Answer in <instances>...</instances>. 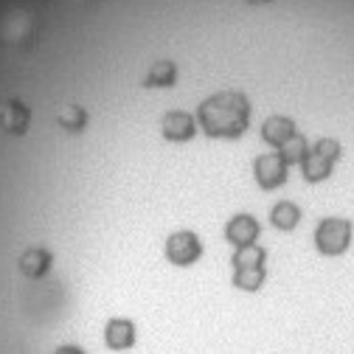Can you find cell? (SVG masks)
Returning a JSON list of instances; mask_svg holds the SVG:
<instances>
[{
	"label": "cell",
	"instance_id": "6da1fadb",
	"mask_svg": "<svg viewBox=\"0 0 354 354\" xmlns=\"http://www.w3.org/2000/svg\"><path fill=\"white\" fill-rule=\"evenodd\" d=\"M197 118L205 136L219 141H236L250 124V102L239 91H219L200 104Z\"/></svg>",
	"mask_w": 354,
	"mask_h": 354
},
{
	"label": "cell",
	"instance_id": "7a4b0ae2",
	"mask_svg": "<svg viewBox=\"0 0 354 354\" xmlns=\"http://www.w3.org/2000/svg\"><path fill=\"white\" fill-rule=\"evenodd\" d=\"M343 147L335 138H321L313 149H306L304 160H301V171H304V180L306 183H321L326 177H332L335 163L340 160Z\"/></svg>",
	"mask_w": 354,
	"mask_h": 354
},
{
	"label": "cell",
	"instance_id": "3957f363",
	"mask_svg": "<svg viewBox=\"0 0 354 354\" xmlns=\"http://www.w3.org/2000/svg\"><path fill=\"white\" fill-rule=\"evenodd\" d=\"M351 245V223L343 216H326L315 228V248L324 256H343Z\"/></svg>",
	"mask_w": 354,
	"mask_h": 354
},
{
	"label": "cell",
	"instance_id": "277c9868",
	"mask_svg": "<svg viewBox=\"0 0 354 354\" xmlns=\"http://www.w3.org/2000/svg\"><path fill=\"white\" fill-rule=\"evenodd\" d=\"M203 256V245L197 239V234L192 231H174L166 239V259L177 268H192L194 261H200Z\"/></svg>",
	"mask_w": 354,
	"mask_h": 354
},
{
	"label": "cell",
	"instance_id": "5b68a950",
	"mask_svg": "<svg viewBox=\"0 0 354 354\" xmlns=\"http://www.w3.org/2000/svg\"><path fill=\"white\" fill-rule=\"evenodd\" d=\"M253 177L259 189L264 192H276L287 183V163L279 152H268V155H259L253 160Z\"/></svg>",
	"mask_w": 354,
	"mask_h": 354
},
{
	"label": "cell",
	"instance_id": "8992f818",
	"mask_svg": "<svg viewBox=\"0 0 354 354\" xmlns=\"http://www.w3.org/2000/svg\"><path fill=\"white\" fill-rule=\"evenodd\" d=\"M160 136L171 144H186L197 136V121L192 113H183V110H169L163 118H160Z\"/></svg>",
	"mask_w": 354,
	"mask_h": 354
},
{
	"label": "cell",
	"instance_id": "52a82bcc",
	"mask_svg": "<svg viewBox=\"0 0 354 354\" xmlns=\"http://www.w3.org/2000/svg\"><path fill=\"white\" fill-rule=\"evenodd\" d=\"M259 234H261V228H259L253 214H236L234 219H228V225H225V239L231 245H236V250L248 248V245H256Z\"/></svg>",
	"mask_w": 354,
	"mask_h": 354
},
{
	"label": "cell",
	"instance_id": "ba28073f",
	"mask_svg": "<svg viewBox=\"0 0 354 354\" xmlns=\"http://www.w3.org/2000/svg\"><path fill=\"white\" fill-rule=\"evenodd\" d=\"M136 324H132L129 318H110L107 326H104V346L110 351H127L136 346Z\"/></svg>",
	"mask_w": 354,
	"mask_h": 354
},
{
	"label": "cell",
	"instance_id": "9c48e42d",
	"mask_svg": "<svg viewBox=\"0 0 354 354\" xmlns=\"http://www.w3.org/2000/svg\"><path fill=\"white\" fill-rule=\"evenodd\" d=\"M298 132H295V121L292 118H287V115H273V118H268L261 124V138H264V144H270V147H276V149H281L290 138H295Z\"/></svg>",
	"mask_w": 354,
	"mask_h": 354
},
{
	"label": "cell",
	"instance_id": "30bf717a",
	"mask_svg": "<svg viewBox=\"0 0 354 354\" xmlns=\"http://www.w3.org/2000/svg\"><path fill=\"white\" fill-rule=\"evenodd\" d=\"M177 82V65L171 59H158L144 76V87H174Z\"/></svg>",
	"mask_w": 354,
	"mask_h": 354
},
{
	"label": "cell",
	"instance_id": "8fae6325",
	"mask_svg": "<svg viewBox=\"0 0 354 354\" xmlns=\"http://www.w3.org/2000/svg\"><path fill=\"white\" fill-rule=\"evenodd\" d=\"M270 223L279 228V231H295L298 223H301V208L290 200H281L270 208Z\"/></svg>",
	"mask_w": 354,
	"mask_h": 354
},
{
	"label": "cell",
	"instance_id": "7c38bea8",
	"mask_svg": "<svg viewBox=\"0 0 354 354\" xmlns=\"http://www.w3.org/2000/svg\"><path fill=\"white\" fill-rule=\"evenodd\" d=\"M264 264H236L234 268V287L245 290V292H253L264 284Z\"/></svg>",
	"mask_w": 354,
	"mask_h": 354
},
{
	"label": "cell",
	"instance_id": "4fadbf2b",
	"mask_svg": "<svg viewBox=\"0 0 354 354\" xmlns=\"http://www.w3.org/2000/svg\"><path fill=\"white\" fill-rule=\"evenodd\" d=\"M87 121H91V115H87V110L79 107V104H68V107H62V110L57 113V124H59V129L73 132V136L87 127Z\"/></svg>",
	"mask_w": 354,
	"mask_h": 354
},
{
	"label": "cell",
	"instance_id": "5bb4252c",
	"mask_svg": "<svg viewBox=\"0 0 354 354\" xmlns=\"http://www.w3.org/2000/svg\"><path fill=\"white\" fill-rule=\"evenodd\" d=\"M306 149H309V147H306L304 136H301V132H298V136H295V138H290V141H287V144H284V147L279 149V155L284 158V163H287V166H292V163H301V160H304Z\"/></svg>",
	"mask_w": 354,
	"mask_h": 354
},
{
	"label": "cell",
	"instance_id": "9a60e30c",
	"mask_svg": "<svg viewBox=\"0 0 354 354\" xmlns=\"http://www.w3.org/2000/svg\"><path fill=\"white\" fill-rule=\"evenodd\" d=\"M54 354H84V348H79V346H73V343H65V346H59Z\"/></svg>",
	"mask_w": 354,
	"mask_h": 354
},
{
	"label": "cell",
	"instance_id": "2e32d148",
	"mask_svg": "<svg viewBox=\"0 0 354 354\" xmlns=\"http://www.w3.org/2000/svg\"><path fill=\"white\" fill-rule=\"evenodd\" d=\"M250 3H270V0H250Z\"/></svg>",
	"mask_w": 354,
	"mask_h": 354
}]
</instances>
